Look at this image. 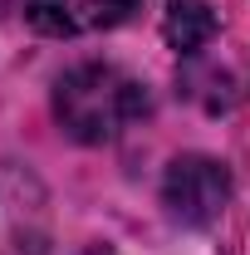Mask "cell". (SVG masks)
Segmentation results:
<instances>
[{
    "instance_id": "cell-1",
    "label": "cell",
    "mask_w": 250,
    "mask_h": 255,
    "mask_svg": "<svg viewBox=\"0 0 250 255\" xmlns=\"http://www.w3.org/2000/svg\"><path fill=\"white\" fill-rule=\"evenodd\" d=\"M147 113V89L113 64H79L54 89V118L79 142H113Z\"/></svg>"
},
{
    "instance_id": "cell-2",
    "label": "cell",
    "mask_w": 250,
    "mask_h": 255,
    "mask_svg": "<svg viewBox=\"0 0 250 255\" xmlns=\"http://www.w3.org/2000/svg\"><path fill=\"white\" fill-rule=\"evenodd\" d=\"M162 201H167L172 221L211 226L226 211V201H231V172H226V162L201 157V152L177 157L167 167V177H162Z\"/></svg>"
},
{
    "instance_id": "cell-3",
    "label": "cell",
    "mask_w": 250,
    "mask_h": 255,
    "mask_svg": "<svg viewBox=\"0 0 250 255\" xmlns=\"http://www.w3.org/2000/svg\"><path fill=\"white\" fill-rule=\"evenodd\" d=\"M137 0H30V25L39 34H94L132 15Z\"/></svg>"
},
{
    "instance_id": "cell-4",
    "label": "cell",
    "mask_w": 250,
    "mask_h": 255,
    "mask_svg": "<svg viewBox=\"0 0 250 255\" xmlns=\"http://www.w3.org/2000/svg\"><path fill=\"white\" fill-rule=\"evenodd\" d=\"M162 34L177 54H196L211 34H216V15L206 0H167V15H162Z\"/></svg>"
},
{
    "instance_id": "cell-5",
    "label": "cell",
    "mask_w": 250,
    "mask_h": 255,
    "mask_svg": "<svg viewBox=\"0 0 250 255\" xmlns=\"http://www.w3.org/2000/svg\"><path fill=\"white\" fill-rule=\"evenodd\" d=\"M79 255H118V251H113V246H84Z\"/></svg>"
}]
</instances>
